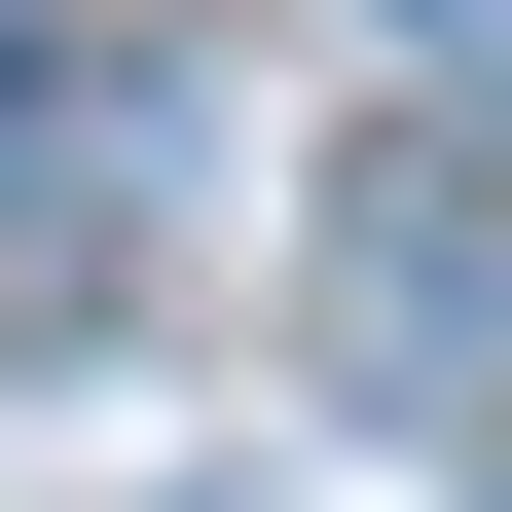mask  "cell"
Returning <instances> with one entry per match:
<instances>
[{"label": "cell", "instance_id": "6da1fadb", "mask_svg": "<svg viewBox=\"0 0 512 512\" xmlns=\"http://www.w3.org/2000/svg\"><path fill=\"white\" fill-rule=\"evenodd\" d=\"M330 366L403 439L512 403V147H330Z\"/></svg>", "mask_w": 512, "mask_h": 512}, {"label": "cell", "instance_id": "7a4b0ae2", "mask_svg": "<svg viewBox=\"0 0 512 512\" xmlns=\"http://www.w3.org/2000/svg\"><path fill=\"white\" fill-rule=\"evenodd\" d=\"M476 512H512V476H476Z\"/></svg>", "mask_w": 512, "mask_h": 512}]
</instances>
